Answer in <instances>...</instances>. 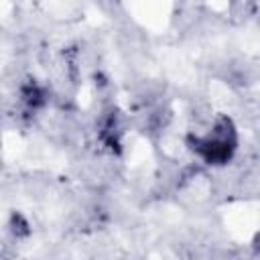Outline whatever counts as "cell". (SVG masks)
Listing matches in <instances>:
<instances>
[{"instance_id":"cell-1","label":"cell","mask_w":260,"mask_h":260,"mask_svg":"<svg viewBox=\"0 0 260 260\" xmlns=\"http://www.w3.org/2000/svg\"><path fill=\"white\" fill-rule=\"evenodd\" d=\"M193 148L197 150V154L207 160L209 165L213 162H223L225 158L232 156V150L236 148V134H234V126L230 120L221 118L213 124V128H209V132L205 136H199L193 140Z\"/></svg>"}]
</instances>
